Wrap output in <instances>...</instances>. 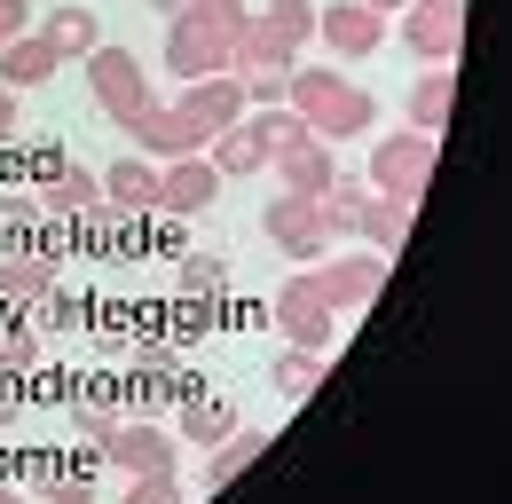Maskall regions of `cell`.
I'll use <instances>...</instances> for the list:
<instances>
[{
  "label": "cell",
  "mask_w": 512,
  "mask_h": 504,
  "mask_svg": "<svg viewBox=\"0 0 512 504\" xmlns=\"http://www.w3.org/2000/svg\"><path fill=\"white\" fill-rule=\"evenodd\" d=\"M260 24H268L284 48H300V40L316 32V0H268V16H260Z\"/></svg>",
  "instance_id": "24"
},
{
  "label": "cell",
  "mask_w": 512,
  "mask_h": 504,
  "mask_svg": "<svg viewBox=\"0 0 512 504\" xmlns=\"http://www.w3.org/2000/svg\"><path fill=\"white\" fill-rule=\"evenodd\" d=\"M268 166L284 174V189H300V197H323V189L339 182V158H331V142H316V134H300V142L276 150Z\"/></svg>",
  "instance_id": "12"
},
{
  "label": "cell",
  "mask_w": 512,
  "mask_h": 504,
  "mask_svg": "<svg viewBox=\"0 0 512 504\" xmlns=\"http://www.w3.org/2000/svg\"><path fill=\"white\" fill-rule=\"evenodd\" d=\"M56 48H48V32H16L8 48H0V87L16 95V87H40V79H56Z\"/></svg>",
  "instance_id": "15"
},
{
  "label": "cell",
  "mask_w": 512,
  "mask_h": 504,
  "mask_svg": "<svg viewBox=\"0 0 512 504\" xmlns=\"http://www.w3.org/2000/svg\"><path fill=\"white\" fill-rule=\"evenodd\" d=\"M237 426V410L221 394H182V441H221Z\"/></svg>",
  "instance_id": "23"
},
{
  "label": "cell",
  "mask_w": 512,
  "mask_h": 504,
  "mask_svg": "<svg viewBox=\"0 0 512 504\" xmlns=\"http://www.w3.org/2000/svg\"><path fill=\"white\" fill-rule=\"evenodd\" d=\"M284 103L300 111V126H308L316 142H331V134H371V119H379L363 87H347L339 71H316V63L284 79Z\"/></svg>",
  "instance_id": "1"
},
{
  "label": "cell",
  "mask_w": 512,
  "mask_h": 504,
  "mask_svg": "<svg viewBox=\"0 0 512 504\" xmlns=\"http://www.w3.org/2000/svg\"><path fill=\"white\" fill-rule=\"evenodd\" d=\"M8 410H16V394H8V386H0V426H8Z\"/></svg>",
  "instance_id": "34"
},
{
  "label": "cell",
  "mask_w": 512,
  "mask_h": 504,
  "mask_svg": "<svg viewBox=\"0 0 512 504\" xmlns=\"http://www.w3.org/2000/svg\"><path fill=\"white\" fill-rule=\"evenodd\" d=\"M174 111H182L190 126H205V134H221V126L245 119V87L221 79V71H213V79H182V103H174Z\"/></svg>",
  "instance_id": "11"
},
{
  "label": "cell",
  "mask_w": 512,
  "mask_h": 504,
  "mask_svg": "<svg viewBox=\"0 0 512 504\" xmlns=\"http://www.w3.org/2000/svg\"><path fill=\"white\" fill-rule=\"evenodd\" d=\"M355 229L371 237V252H402V237H410V205H402V197H363V205H355Z\"/></svg>",
  "instance_id": "16"
},
{
  "label": "cell",
  "mask_w": 512,
  "mask_h": 504,
  "mask_svg": "<svg viewBox=\"0 0 512 504\" xmlns=\"http://www.w3.org/2000/svg\"><path fill=\"white\" fill-rule=\"evenodd\" d=\"M8 126H16V95L0 87V134H8Z\"/></svg>",
  "instance_id": "33"
},
{
  "label": "cell",
  "mask_w": 512,
  "mask_h": 504,
  "mask_svg": "<svg viewBox=\"0 0 512 504\" xmlns=\"http://www.w3.org/2000/svg\"><path fill=\"white\" fill-rule=\"evenodd\" d=\"M103 197V174H87V166H71V158H48L40 166V205L48 213H87Z\"/></svg>",
  "instance_id": "14"
},
{
  "label": "cell",
  "mask_w": 512,
  "mask_h": 504,
  "mask_svg": "<svg viewBox=\"0 0 512 504\" xmlns=\"http://www.w3.org/2000/svg\"><path fill=\"white\" fill-rule=\"evenodd\" d=\"M260 449H268V434H245V426H229V434H221V449H213V465H205V489H229V481H237V473H245V465H253Z\"/></svg>",
  "instance_id": "21"
},
{
  "label": "cell",
  "mask_w": 512,
  "mask_h": 504,
  "mask_svg": "<svg viewBox=\"0 0 512 504\" xmlns=\"http://www.w3.org/2000/svg\"><path fill=\"white\" fill-rule=\"evenodd\" d=\"M127 504H182V489H174V473H134Z\"/></svg>",
  "instance_id": "29"
},
{
  "label": "cell",
  "mask_w": 512,
  "mask_h": 504,
  "mask_svg": "<svg viewBox=\"0 0 512 504\" xmlns=\"http://www.w3.org/2000/svg\"><path fill=\"white\" fill-rule=\"evenodd\" d=\"M103 197L127 205V213L158 205V166H150V158H119V166H103Z\"/></svg>",
  "instance_id": "18"
},
{
  "label": "cell",
  "mask_w": 512,
  "mask_h": 504,
  "mask_svg": "<svg viewBox=\"0 0 512 504\" xmlns=\"http://www.w3.org/2000/svg\"><path fill=\"white\" fill-rule=\"evenodd\" d=\"M316 32L331 40V56H371V48L386 40V16L371 8V0H331V8L316 16Z\"/></svg>",
  "instance_id": "10"
},
{
  "label": "cell",
  "mask_w": 512,
  "mask_h": 504,
  "mask_svg": "<svg viewBox=\"0 0 512 504\" xmlns=\"http://www.w3.org/2000/svg\"><path fill=\"white\" fill-rule=\"evenodd\" d=\"M229 32L221 24H205V16H190V8H174V24H166V63L182 71V79H213L221 63H229Z\"/></svg>",
  "instance_id": "3"
},
{
  "label": "cell",
  "mask_w": 512,
  "mask_h": 504,
  "mask_svg": "<svg viewBox=\"0 0 512 504\" xmlns=\"http://www.w3.org/2000/svg\"><path fill=\"white\" fill-rule=\"evenodd\" d=\"M40 363H48V339H40V331H0V378L40 371Z\"/></svg>",
  "instance_id": "26"
},
{
  "label": "cell",
  "mask_w": 512,
  "mask_h": 504,
  "mask_svg": "<svg viewBox=\"0 0 512 504\" xmlns=\"http://www.w3.org/2000/svg\"><path fill=\"white\" fill-rule=\"evenodd\" d=\"M402 40H410L426 63H449V56H457V40H465V0H410Z\"/></svg>",
  "instance_id": "7"
},
{
  "label": "cell",
  "mask_w": 512,
  "mask_h": 504,
  "mask_svg": "<svg viewBox=\"0 0 512 504\" xmlns=\"http://www.w3.org/2000/svg\"><path fill=\"white\" fill-rule=\"evenodd\" d=\"M371 8H379V16H386V8H394V0H371Z\"/></svg>",
  "instance_id": "37"
},
{
  "label": "cell",
  "mask_w": 512,
  "mask_h": 504,
  "mask_svg": "<svg viewBox=\"0 0 512 504\" xmlns=\"http://www.w3.org/2000/svg\"><path fill=\"white\" fill-rule=\"evenodd\" d=\"M0 504H24V497H16V489H0Z\"/></svg>",
  "instance_id": "36"
},
{
  "label": "cell",
  "mask_w": 512,
  "mask_h": 504,
  "mask_svg": "<svg viewBox=\"0 0 512 504\" xmlns=\"http://www.w3.org/2000/svg\"><path fill=\"white\" fill-rule=\"evenodd\" d=\"M182 292H190V300H221V292H229V268H221V260H182Z\"/></svg>",
  "instance_id": "28"
},
{
  "label": "cell",
  "mask_w": 512,
  "mask_h": 504,
  "mask_svg": "<svg viewBox=\"0 0 512 504\" xmlns=\"http://www.w3.org/2000/svg\"><path fill=\"white\" fill-rule=\"evenodd\" d=\"M127 134L142 142V158H190L197 142H213V134H205V126H190L174 103H142V111L127 119Z\"/></svg>",
  "instance_id": "8"
},
{
  "label": "cell",
  "mask_w": 512,
  "mask_h": 504,
  "mask_svg": "<svg viewBox=\"0 0 512 504\" xmlns=\"http://www.w3.org/2000/svg\"><path fill=\"white\" fill-rule=\"evenodd\" d=\"M308 284H316L331 308H363V300L379 292V260H371V252H355V260H323Z\"/></svg>",
  "instance_id": "13"
},
{
  "label": "cell",
  "mask_w": 512,
  "mask_h": 504,
  "mask_svg": "<svg viewBox=\"0 0 512 504\" xmlns=\"http://www.w3.org/2000/svg\"><path fill=\"white\" fill-rule=\"evenodd\" d=\"M253 134L268 142V158H276V150H292L308 126H300V111H292V103H268V111H253Z\"/></svg>",
  "instance_id": "25"
},
{
  "label": "cell",
  "mask_w": 512,
  "mask_h": 504,
  "mask_svg": "<svg viewBox=\"0 0 512 504\" xmlns=\"http://www.w3.org/2000/svg\"><path fill=\"white\" fill-rule=\"evenodd\" d=\"M48 292H56V260L0 252V300H48Z\"/></svg>",
  "instance_id": "20"
},
{
  "label": "cell",
  "mask_w": 512,
  "mask_h": 504,
  "mask_svg": "<svg viewBox=\"0 0 512 504\" xmlns=\"http://www.w3.org/2000/svg\"><path fill=\"white\" fill-rule=\"evenodd\" d=\"M260 166H268V142H260L253 126H221V134H213V174H221V182L260 174Z\"/></svg>",
  "instance_id": "17"
},
{
  "label": "cell",
  "mask_w": 512,
  "mask_h": 504,
  "mask_svg": "<svg viewBox=\"0 0 512 504\" xmlns=\"http://www.w3.org/2000/svg\"><path fill=\"white\" fill-rule=\"evenodd\" d=\"M449 103H457V79H449V63H434V71L410 87V126H418V134L449 126Z\"/></svg>",
  "instance_id": "19"
},
{
  "label": "cell",
  "mask_w": 512,
  "mask_h": 504,
  "mask_svg": "<svg viewBox=\"0 0 512 504\" xmlns=\"http://www.w3.org/2000/svg\"><path fill=\"white\" fill-rule=\"evenodd\" d=\"M16 32H32V8H24V0H0V48H8Z\"/></svg>",
  "instance_id": "31"
},
{
  "label": "cell",
  "mask_w": 512,
  "mask_h": 504,
  "mask_svg": "<svg viewBox=\"0 0 512 504\" xmlns=\"http://www.w3.org/2000/svg\"><path fill=\"white\" fill-rule=\"evenodd\" d=\"M48 504H95V481H87V473H71V481L48 489Z\"/></svg>",
  "instance_id": "32"
},
{
  "label": "cell",
  "mask_w": 512,
  "mask_h": 504,
  "mask_svg": "<svg viewBox=\"0 0 512 504\" xmlns=\"http://www.w3.org/2000/svg\"><path fill=\"white\" fill-rule=\"evenodd\" d=\"M426 174H434V134H394V142H379V158H371V189L402 197V205L426 189Z\"/></svg>",
  "instance_id": "4"
},
{
  "label": "cell",
  "mask_w": 512,
  "mask_h": 504,
  "mask_svg": "<svg viewBox=\"0 0 512 504\" xmlns=\"http://www.w3.org/2000/svg\"><path fill=\"white\" fill-rule=\"evenodd\" d=\"M40 32H48V48H56V56H95V48H103V32H95V16H87V8H56Z\"/></svg>",
  "instance_id": "22"
},
{
  "label": "cell",
  "mask_w": 512,
  "mask_h": 504,
  "mask_svg": "<svg viewBox=\"0 0 512 504\" xmlns=\"http://www.w3.org/2000/svg\"><path fill=\"white\" fill-rule=\"evenodd\" d=\"M150 8H166V16H174V8H182V0H150Z\"/></svg>",
  "instance_id": "35"
},
{
  "label": "cell",
  "mask_w": 512,
  "mask_h": 504,
  "mask_svg": "<svg viewBox=\"0 0 512 504\" xmlns=\"http://www.w3.org/2000/svg\"><path fill=\"white\" fill-rule=\"evenodd\" d=\"M87 79H95V103H103V111H111L119 126H127L134 111L150 103V87H142V63H134L127 48H111V40L87 56Z\"/></svg>",
  "instance_id": "5"
},
{
  "label": "cell",
  "mask_w": 512,
  "mask_h": 504,
  "mask_svg": "<svg viewBox=\"0 0 512 504\" xmlns=\"http://www.w3.org/2000/svg\"><path fill=\"white\" fill-rule=\"evenodd\" d=\"M316 378H323V355H308V347H292L284 363H276V386L300 402V394H316Z\"/></svg>",
  "instance_id": "27"
},
{
  "label": "cell",
  "mask_w": 512,
  "mask_h": 504,
  "mask_svg": "<svg viewBox=\"0 0 512 504\" xmlns=\"http://www.w3.org/2000/svg\"><path fill=\"white\" fill-rule=\"evenodd\" d=\"M276 331H284L292 347H308V355H331V339H339V308L323 300L308 276H292V284L276 292Z\"/></svg>",
  "instance_id": "2"
},
{
  "label": "cell",
  "mask_w": 512,
  "mask_h": 504,
  "mask_svg": "<svg viewBox=\"0 0 512 504\" xmlns=\"http://www.w3.org/2000/svg\"><path fill=\"white\" fill-rule=\"evenodd\" d=\"M221 197V174H213V158H166L158 166V213H205Z\"/></svg>",
  "instance_id": "9"
},
{
  "label": "cell",
  "mask_w": 512,
  "mask_h": 504,
  "mask_svg": "<svg viewBox=\"0 0 512 504\" xmlns=\"http://www.w3.org/2000/svg\"><path fill=\"white\" fill-rule=\"evenodd\" d=\"M95 449H103V465H119L127 481L134 473H174V441L158 434V426H142V418H119Z\"/></svg>",
  "instance_id": "6"
},
{
  "label": "cell",
  "mask_w": 512,
  "mask_h": 504,
  "mask_svg": "<svg viewBox=\"0 0 512 504\" xmlns=\"http://www.w3.org/2000/svg\"><path fill=\"white\" fill-rule=\"evenodd\" d=\"M119 426V410H103V402H71V434H87V441H103Z\"/></svg>",
  "instance_id": "30"
}]
</instances>
